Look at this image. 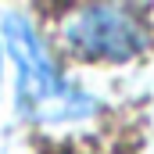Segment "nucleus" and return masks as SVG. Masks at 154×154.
<instances>
[{"label":"nucleus","instance_id":"f257e3e1","mask_svg":"<svg viewBox=\"0 0 154 154\" xmlns=\"http://www.w3.org/2000/svg\"><path fill=\"white\" fill-rule=\"evenodd\" d=\"M0 32H4L11 61L18 68V108L29 122H54V125L57 122H82L97 111V104L82 90H75L72 82L61 79L43 39L36 36V29L25 18L7 14Z\"/></svg>","mask_w":154,"mask_h":154},{"label":"nucleus","instance_id":"f03ea898","mask_svg":"<svg viewBox=\"0 0 154 154\" xmlns=\"http://www.w3.org/2000/svg\"><path fill=\"white\" fill-rule=\"evenodd\" d=\"M65 47L82 61H129L147 47V22L133 7L93 4L65 22Z\"/></svg>","mask_w":154,"mask_h":154}]
</instances>
